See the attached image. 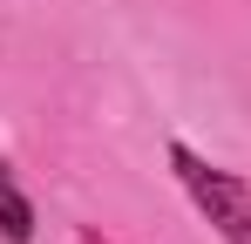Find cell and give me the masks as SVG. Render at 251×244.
I'll list each match as a JSON object with an SVG mask.
<instances>
[{
    "label": "cell",
    "mask_w": 251,
    "mask_h": 244,
    "mask_svg": "<svg viewBox=\"0 0 251 244\" xmlns=\"http://www.w3.org/2000/svg\"><path fill=\"white\" fill-rule=\"evenodd\" d=\"M0 238H7V244H27V238H34V203L21 197V183H14L7 163H0Z\"/></svg>",
    "instance_id": "cell-2"
},
{
    "label": "cell",
    "mask_w": 251,
    "mask_h": 244,
    "mask_svg": "<svg viewBox=\"0 0 251 244\" xmlns=\"http://www.w3.org/2000/svg\"><path fill=\"white\" fill-rule=\"evenodd\" d=\"M170 170H176V183L190 190V203L217 224L224 244H251V183H245V176L204 163L197 149H183V143H170Z\"/></svg>",
    "instance_id": "cell-1"
}]
</instances>
